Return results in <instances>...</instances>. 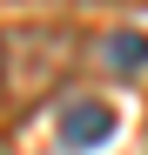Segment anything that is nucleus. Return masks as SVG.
<instances>
[{"label": "nucleus", "instance_id": "f03ea898", "mask_svg": "<svg viewBox=\"0 0 148 155\" xmlns=\"http://www.w3.org/2000/svg\"><path fill=\"white\" fill-rule=\"evenodd\" d=\"M114 135V108L108 101H67L61 108V142L67 148H101Z\"/></svg>", "mask_w": 148, "mask_h": 155}, {"label": "nucleus", "instance_id": "7ed1b4c3", "mask_svg": "<svg viewBox=\"0 0 148 155\" xmlns=\"http://www.w3.org/2000/svg\"><path fill=\"white\" fill-rule=\"evenodd\" d=\"M101 54H108V68L135 74V68H148V41H141V34H108V41H101Z\"/></svg>", "mask_w": 148, "mask_h": 155}, {"label": "nucleus", "instance_id": "f257e3e1", "mask_svg": "<svg viewBox=\"0 0 148 155\" xmlns=\"http://www.w3.org/2000/svg\"><path fill=\"white\" fill-rule=\"evenodd\" d=\"M74 41L67 27H14L0 34V94L14 101V108H27L40 101L47 88H61V74L74 68Z\"/></svg>", "mask_w": 148, "mask_h": 155}]
</instances>
